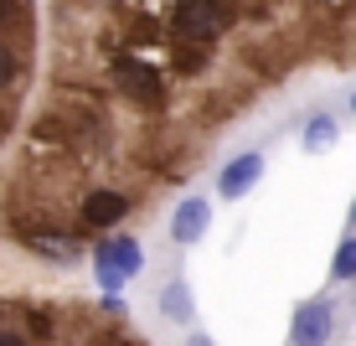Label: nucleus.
<instances>
[{
  "label": "nucleus",
  "instance_id": "nucleus-6",
  "mask_svg": "<svg viewBox=\"0 0 356 346\" xmlns=\"http://www.w3.org/2000/svg\"><path fill=\"white\" fill-rule=\"evenodd\" d=\"M207 228H212V202H207V196H186V202L170 212V243H176V249L202 243Z\"/></svg>",
  "mask_w": 356,
  "mask_h": 346
},
{
  "label": "nucleus",
  "instance_id": "nucleus-3",
  "mask_svg": "<svg viewBox=\"0 0 356 346\" xmlns=\"http://www.w3.org/2000/svg\"><path fill=\"white\" fill-rule=\"evenodd\" d=\"M42 16L36 0H0V150L21 134V114L36 88Z\"/></svg>",
  "mask_w": 356,
  "mask_h": 346
},
{
  "label": "nucleus",
  "instance_id": "nucleus-9",
  "mask_svg": "<svg viewBox=\"0 0 356 346\" xmlns=\"http://www.w3.org/2000/svg\"><path fill=\"white\" fill-rule=\"evenodd\" d=\"M336 140H341V125L330 114H310V125H305V150L310 155H325V150H336Z\"/></svg>",
  "mask_w": 356,
  "mask_h": 346
},
{
  "label": "nucleus",
  "instance_id": "nucleus-1",
  "mask_svg": "<svg viewBox=\"0 0 356 346\" xmlns=\"http://www.w3.org/2000/svg\"><path fill=\"white\" fill-rule=\"evenodd\" d=\"M321 68H356V0H52V68L0 166V233L124 228Z\"/></svg>",
  "mask_w": 356,
  "mask_h": 346
},
{
  "label": "nucleus",
  "instance_id": "nucleus-5",
  "mask_svg": "<svg viewBox=\"0 0 356 346\" xmlns=\"http://www.w3.org/2000/svg\"><path fill=\"white\" fill-rule=\"evenodd\" d=\"M259 176H264V150L232 155V160L217 166V196H222V202H243V196L259 187Z\"/></svg>",
  "mask_w": 356,
  "mask_h": 346
},
{
  "label": "nucleus",
  "instance_id": "nucleus-11",
  "mask_svg": "<svg viewBox=\"0 0 356 346\" xmlns=\"http://www.w3.org/2000/svg\"><path fill=\"white\" fill-rule=\"evenodd\" d=\"M330 279H336V284H351V279H356V233H346V238L336 243V258H330Z\"/></svg>",
  "mask_w": 356,
  "mask_h": 346
},
{
  "label": "nucleus",
  "instance_id": "nucleus-8",
  "mask_svg": "<svg viewBox=\"0 0 356 346\" xmlns=\"http://www.w3.org/2000/svg\"><path fill=\"white\" fill-rule=\"evenodd\" d=\"M161 315L170 320V326H191L196 320V300H191V284L186 279H165V290H161Z\"/></svg>",
  "mask_w": 356,
  "mask_h": 346
},
{
  "label": "nucleus",
  "instance_id": "nucleus-10",
  "mask_svg": "<svg viewBox=\"0 0 356 346\" xmlns=\"http://www.w3.org/2000/svg\"><path fill=\"white\" fill-rule=\"evenodd\" d=\"M88 258H93V279H98V290H104V294H119V290L129 284V274H124V269H119V264H114L108 253L88 249Z\"/></svg>",
  "mask_w": 356,
  "mask_h": 346
},
{
  "label": "nucleus",
  "instance_id": "nucleus-13",
  "mask_svg": "<svg viewBox=\"0 0 356 346\" xmlns=\"http://www.w3.org/2000/svg\"><path fill=\"white\" fill-rule=\"evenodd\" d=\"M191 346H212V336H202V331H196V336H191Z\"/></svg>",
  "mask_w": 356,
  "mask_h": 346
},
{
  "label": "nucleus",
  "instance_id": "nucleus-2",
  "mask_svg": "<svg viewBox=\"0 0 356 346\" xmlns=\"http://www.w3.org/2000/svg\"><path fill=\"white\" fill-rule=\"evenodd\" d=\"M0 346H150L129 326L119 294L78 300V294L0 290Z\"/></svg>",
  "mask_w": 356,
  "mask_h": 346
},
{
  "label": "nucleus",
  "instance_id": "nucleus-4",
  "mask_svg": "<svg viewBox=\"0 0 356 346\" xmlns=\"http://www.w3.org/2000/svg\"><path fill=\"white\" fill-rule=\"evenodd\" d=\"M336 300L330 294H310V300L294 305V320H289V346H330L336 336Z\"/></svg>",
  "mask_w": 356,
  "mask_h": 346
},
{
  "label": "nucleus",
  "instance_id": "nucleus-14",
  "mask_svg": "<svg viewBox=\"0 0 356 346\" xmlns=\"http://www.w3.org/2000/svg\"><path fill=\"white\" fill-rule=\"evenodd\" d=\"M351 114H356V88H351Z\"/></svg>",
  "mask_w": 356,
  "mask_h": 346
},
{
  "label": "nucleus",
  "instance_id": "nucleus-7",
  "mask_svg": "<svg viewBox=\"0 0 356 346\" xmlns=\"http://www.w3.org/2000/svg\"><path fill=\"white\" fill-rule=\"evenodd\" d=\"M93 249H98V253H108V258H114V264L124 269L129 279H134V274H145V243L134 238V233L114 228V233H104V238H98Z\"/></svg>",
  "mask_w": 356,
  "mask_h": 346
},
{
  "label": "nucleus",
  "instance_id": "nucleus-12",
  "mask_svg": "<svg viewBox=\"0 0 356 346\" xmlns=\"http://www.w3.org/2000/svg\"><path fill=\"white\" fill-rule=\"evenodd\" d=\"M346 233H356V202H351V212H346Z\"/></svg>",
  "mask_w": 356,
  "mask_h": 346
}]
</instances>
